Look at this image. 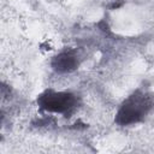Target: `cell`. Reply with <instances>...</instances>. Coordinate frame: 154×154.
Listing matches in <instances>:
<instances>
[{
  "instance_id": "6da1fadb",
  "label": "cell",
  "mask_w": 154,
  "mask_h": 154,
  "mask_svg": "<svg viewBox=\"0 0 154 154\" xmlns=\"http://www.w3.org/2000/svg\"><path fill=\"white\" fill-rule=\"evenodd\" d=\"M154 108L153 94L137 89L131 93L119 106L114 123L119 126H129L142 122Z\"/></svg>"
},
{
  "instance_id": "7a4b0ae2",
  "label": "cell",
  "mask_w": 154,
  "mask_h": 154,
  "mask_svg": "<svg viewBox=\"0 0 154 154\" xmlns=\"http://www.w3.org/2000/svg\"><path fill=\"white\" fill-rule=\"evenodd\" d=\"M36 103L40 109L49 113L70 114L77 106V96L71 91H57L46 89L36 97Z\"/></svg>"
},
{
  "instance_id": "3957f363",
  "label": "cell",
  "mask_w": 154,
  "mask_h": 154,
  "mask_svg": "<svg viewBox=\"0 0 154 154\" xmlns=\"http://www.w3.org/2000/svg\"><path fill=\"white\" fill-rule=\"evenodd\" d=\"M51 66L58 73H69L78 69L79 59L73 51H63L52 58Z\"/></svg>"
},
{
  "instance_id": "277c9868",
  "label": "cell",
  "mask_w": 154,
  "mask_h": 154,
  "mask_svg": "<svg viewBox=\"0 0 154 154\" xmlns=\"http://www.w3.org/2000/svg\"><path fill=\"white\" fill-rule=\"evenodd\" d=\"M122 5H123V1H120L119 4H118V2H113V4L111 5V8H113V10H114V8H118V7H119V6H122Z\"/></svg>"
}]
</instances>
